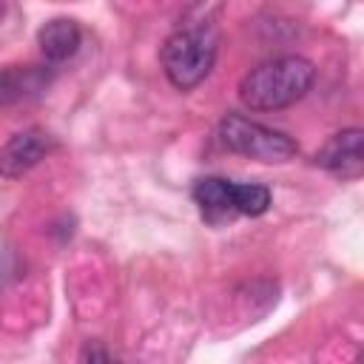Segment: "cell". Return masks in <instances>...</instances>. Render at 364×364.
I'll list each match as a JSON object with an SVG mask.
<instances>
[{"label":"cell","instance_id":"1","mask_svg":"<svg viewBox=\"0 0 364 364\" xmlns=\"http://www.w3.org/2000/svg\"><path fill=\"white\" fill-rule=\"evenodd\" d=\"M316 80V65L304 57H273L250 68L239 82V100L250 111H282L299 102Z\"/></svg>","mask_w":364,"mask_h":364},{"label":"cell","instance_id":"2","mask_svg":"<svg viewBox=\"0 0 364 364\" xmlns=\"http://www.w3.org/2000/svg\"><path fill=\"white\" fill-rule=\"evenodd\" d=\"M216 31L205 23L199 26H188L173 31L159 51L162 60V71L168 77V82L179 91H191L196 88L213 68L216 60Z\"/></svg>","mask_w":364,"mask_h":364},{"label":"cell","instance_id":"3","mask_svg":"<svg viewBox=\"0 0 364 364\" xmlns=\"http://www.w3.org/2000/svg\"><path fill=\"white\" fill-rule=\"evenodd\" d=\"M219 142L239 156L259 162H287L299 154V145L284 131L262 125L245 114H228L219 122Z\"/></svg>","mask_w":364,"mask_h":364},{"label":"cell","instance_id":"4","mask_svg":"<svg viewBox=\"0 0 364 364\" xmlns=\"http://www.w3.org/2000/svg\"><path fill=\"white\" fill-rule=\"evenodd\" d=\"M54 148V136L43 128H26L6 139L0 148V176L3 179H20L34 165H40L48 151Z\"/></svg>","mask_w":364,"mask_h":364},{"label":"cell","instance_id":"5","mask_svg":"<svg viewBox=\"0 0 364 364\" xmlns=\"http://www.w3.org/2000/svg\"><path fill=\"white\" fill-rule=\"evenodd\" d=\"M316 165L338 179H358L364 173V131L344 128L333 134L316 151Z\"/></svg>","mask_w":364,"mask_h":364},{"label":"cell","instance_id":"6","mask_svg":"<svg viewBox=\"0 0 364 364\" xmlns=\"http://www.w3.org/2000/svg\"><path fill=\"white\" fill-rule=\"evenodd\" d=\"M51 82L46 65H6L0 68V108L40 97Z\"/></svg>","mask_w":364,"mask_h":364},{"label":"cell","instance_id":"7","mask_svg":"<svg viewBox=\"0 0 364 364\" xmlns=\"http://www.w3.org/2000/svg\"><path fill=\"white\" fill-rule=\"evenodd\" d=\"M82 43V28L71 17H54L40 26L37 31V46L48 63H65L80 51Z\"/></svg>","mask_w":364,"mask_h":364},{"label":"cell","instance_id":"8","mask_svg":"<svg viewBox=\"0 0 364 364\" xmlns=\"http://www.w3.org/2000/svg\"><path fill=\"white\" fill-rule=\"evenodd\" d=\"M191 193H193V202L199 205L202 216H208V219L236 216V210H233V182L230 179H222V176L196 179Z\"/></svg>","mask_w":364,"mask_h":364},{"label":"cell","instance_id":"9","mask_svg":"<svg viewBox=\"0 0 364 364\" xmlns=\"http://www.w3.org/2000/svg\"><path fill=\"white\" fill-rule=\"evenodd\" d=\"M270 208V191L256 182H233V210L242 216H262Z\"/></svg>","mask_w":364,"mask_h":364},{"label":"cell","instance_id":"10","mask_svg":"<svg viewBox=\"0 0 364 364\" xmlns=\"http://www.w3.org/2000/svg\"><path fill=\"white\" fill-rule=\"evenodd\" d=\"M80 358H82V361H88V358H91V361H111V353H102V350H91V347H85V350L80 353Z\"/></svg>","mask_w":364,"mask_h":364},{"label":"cell","instance_id":"11","mask_svg":"<svg viewBox=\"0 0 364 364\" xmlns=\"http://www.w3.org/2000/svg\"><path fill=\"white\" fill-rule=\"evenodd\" d=\"M0 14H3V0H0Z\"/></svg>","mask_w":364,"mask_h":364}]
</instances>
